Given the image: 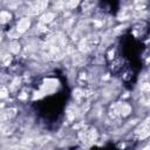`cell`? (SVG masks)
Returning <instances> with one entry per match:
<instances>
[{"mask_svg": "<svg viewBox=\"0 0 150 150\" xmlns=\"http://www.w3.org/2000/svg\"><path fill=\"white\" fill-rule=\"evenodd\" d=\"M149 39V25L138 22L128 28L105 52V63L111 75L127 88H132L142 70Z\"/></svg>", "mask_w": 150, "mask_h": 150, "instance_id": "1", "label": "cell"}, {"mask_svg": "<svg viewBox=\"0 0 150 150\" xmlns=\"http://www.w3.org/2000/svg\"><path fill=\"white\" fill-rule=\"evenodd\" d=\"M68 100L67 79L55 70L39 76L32 83L28 104L38 122L47 129H55L62 121Z\"/></svg>", "mask_w": 150, "mask_h": 150, "instance_id": "2", "label": "cell"}, {"mask_svg": "<svg viewBox=\"0 0 150 150\" xmlns=\"http://www.w3.org/2000/svg\"><path fill=\"white\" fill-rule=\"evenodd\" d=\"M101 9L110 15H115L120 8V2L121 0H98Z\"/></svg>", "mask_w": 150, "mask_h": 150, "instance_id": "3", "label": "cell"}]
</instances>
